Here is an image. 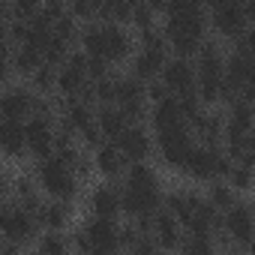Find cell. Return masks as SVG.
Instances as JSON below:
<instances>
[{
	"mask_svg": "<svg viewBox=\"0 0 255 255\" xmlns=\"http://www.w3.org/2000/svg\"><path fill=\"white\" fill-rule=\"evenodd\" d=\"M114 144H117V150L123 153V159L129 165L132 162H147V156L153 153V138H150V132L141 123H129Z\"/></svg>",
	"mask_w": 255,
	"mask_h": 255,
	"instance_id": "7c38bea8",
	"label": "cell"
},
{
	"mask_svg": "<svg viewBox=\"0 0 255 255\" xmlns=\"http://www.w3.org/2000/svg\"><path fill=\"white\" fill-rule=\"evenodd\" d=\"M129 255H162V252H159V249L150 243V237H141V240H138V243L129 249Z\"/></svg>",
	"mask_w": 255,
	"mask_h": 255,
	"instance_id": "f546056e",
	"label": "cell"
},
{
	"mask_svg": "<svg viewBox=\"0 0 255 255\" xmlns=\"http://www.w3.org/2000/svg\"><path fill=\"white\" fill-rule=\"evenodd\" d=\"M93 120H96V126H99V132H102L105 141H117L123 135V129L129 126V120L123 117V111L117 105H99Z\"/></svg>",
	"mask_w": 255,
	"mask_h": 255,
	"instance_id": "ac0fdd59",
	"label": "cell"
},
{
	"mask_svg": "<svg viewBox=\"0 0 255 255\" xmlns=\"http://www.w3.org/2000/svg\"><path fill=\"white\" fill-rule=\"evenodd\" d=\"M69 42L66 39H60L57 33H51L48 39H45V45H42V63H51V66H60L63 60H66V54H69Z\"/></svg>",
	"mask_w": 255,
	"mask_h": 255,
	"instance_id": "d4e9b609",
	"label": "cell"
},
{
	"mask_svg": "<svg viewBox=\"0 0 255 255\" xmlns=\"http://www.w3.org/2000/svg\"><path fill=\"white\" fill-rule=\"evenodd\" d=\"M162 36L165 45L174 51L171 57L192 60L207 36V9L195 0H168V3H162Z\"/></svg>",
	"mask_w": 255,
	"mask_h": 255,
	"instance_id": "6da1fadb",
	"label": "cell"
},
{
	"mask_svg": "<svg viewBox=\"0 0 255 255\" xmlns=\"http://www.w3.org/2000/svg\"><path fill=\"white\" fill-rule=\"evenodd\" d=\"M39 63H42V54L36 48H30V45H15L12 48V72L30 78L39 69Z\"/></svg>",
	"mask_w": 255,
	"mask_h": 255,
	"instance_id": "44dd1931",
	"label": "cell"
},
{
	"mask_svg": "<svg viewBox=\"0 0 255 255\" xmlns=\"http://www.w3.org/2000/svg\"><path fill=\"white\" fill-rule=\"evenodd\" d=\"M9 192H12V177H9L3 168H0V201H3Z\"/></svg>",
	"mask_w": 255,
	"mask_h": 255,
	"instance_id": "4dcf8cb0",
	"label": "cell"
},
{
	"mask_svg": "<svg viewBox=\"0 0 255 255\" xmlns=\"http://www.w3.org/2000/svg\"><path fill=\"white\" fill-rule=\"evenodd\" d=\"M36 255H72L63 231H45L36 243Z\"/></svg>",
	"mask_w": 255,
	"mask_h": 255,
	"instance_id": "cb8c5ba5",
	"label": "cell"
},
{
	"mask_svg": "<svg viewBox=\"0 0 255 255\" xmlns=\"http://www.w3.org/2000/svg\"><path fill=\"white\" fill-rule=\"evenodd\" d=\"M54 78H57V66L39 63V69L30 75V90H33V96H51V93H54Z\"/></svg>",
	"mask_w": 255,
	"mask_h": 255,
	"instance_id": "603a6c76",
	"label": "cell"
},
{
	"mask_svg": "<svg viewBox=\"0 0 255 255\" xmlns=\"http://www.w3.org/2000/svg\"><path fill=\"white\" fill-rule=\"evenodd\" d=\"M225 183L234 192H249L252 189V162H231V171H228Z\"/></svg>",
	"mask_w": 255,
	"mask_h": 255,
	"instance_id": "484cf974",
	"label": "cell"
},
{
	"mask_svg": "<svg viewBox=\"0 0 255 255\" xmlns=\"http://www.w3.org/2000/svg\"><path fill=\"white\" fill-rule=\"evenodd\" d=\"M204 201L216 210V213H225L234 201H237V192L225 183V180H210V189H207V195H204Z\"/></svg>",
	"mask_w": 255,
	"mask_h": 255,
	"instance_id": "7402d4cb",
	"label": "cell"
},
{
	"mask_svg": "<svg viewBox=\"0 0 255 255\" xmlns=\"http://www.w3.org/2000/svg\"><path fill=\"white\" fill-rule=\"evenodd\" d=\"M207 9V27H213L219 36L225 39H237L246 33L249 21H246V12H243V0H216V3L204 6Z\"/></svg>",
	"mask_w": 255,
	"mask_h": 255,
	"instance_id": "8992f818",
	"label": "cell"
},
{
	"mask_svg": "<svg viewBox=\"0 0 255 255\" xmlns=\"http://www.w3.org/2000/svg\"><path fill=\"white\" fill-rule=\"evenodd\" d=\"M0 255H21V246H15L9 240H0Z\"/></svg>",
	"mask_w": 255,
	"mask_h": 255,
	"instance_id": "1f68e13d",
	"label": "cell"
},
{
	"mask_svg": "<svg viewBox=\"0 0 255 255\" xmlns=\"http://www.w3.org/2000/svg\"><path fill=\"white\" fill-rule=\"evenodd\" d=\"M33 90L24 84H9L0 90V120H27L33 114Z\"/></svg>",
	"mask_w": 255,
	"mask_h": 255,
	"instance_id": "8fae6325",
	"label": "cell"
},
{
	"mask_svg": "<svg viewBox=\"0 0 255 255\" xmlns=\"http://www.w3.org/2000/svg\"><path fill=\"white\" fill-rule=\"evenodd\" d=\"M78 138H81V144L84 147H90V150H96L105 138H102V132H99V126H96V120L90 123V126H84V129L78 132Z\"/></svg>",
	"mask_w": 255,
	"mask_h": 255,
	"instance_id": "83f0119b",
	"label": "cell"
},
{
	"mask_svg": "<svg viewBox=\"0 0 255 255\" xmlns=\"http://www.w3.org/2000/svg\"><path fill=\"white\" fill-rule=\"evenodd\" d=\"M177 255H219L213 240H204V237H186L177 249Z\"/></svg>",
	"mask_w": 255,
	"mask_h": 255,
	"instance_id": "4316f807",
	"label": "cell"
},
{
	"mask_svg": "<svg viewBox=\"0 0 255 255\" xmlns=\"http://www.w3.org/2000/svg\"><path fill=\"white\" fill-rule=\"evenodd\" d=\"M90 216L99 219H117L120 216V189L111 180H102L90 189Z\"/></svg>",
	"mask_w": 255,
	"mask_h": 255,
	"instance_id": "5bb4252c",
	"label": "cell"
},
{
	"mask_svg": "<svg viewBox=\"0 0 255 255\" xmlns=\"http://www.w3.org/2000/svg\"><path fill=\"white\" fill-rule=\"evenodd\" d=\"M147 117H150L153 132H162V129H171V126L186 123V120H183V114H180V108H177V99H174L171 93H168L165 99L153 102V105L147 108Z\"/></svg>",
	"mask_w": 255,
	"mask_h": 255,
	"instance_id": "e0dca14e",
	"label": "cell"
},
{
	"mask_svg": "<svg viewBox=\"0 0 255 255\" xmlns=\"http://www.w3.org/2000/svg\"><path fill=\"white\" fill-rule=\"evenodd\" d=\"M6 39V18H0V42Z\"/></svg>",
	"mask_w": 255,
	"mask_h": 255,
	"instance_id": "d6a6232c",
	"label": "cell"
},
{
	"mask_svg": "<svg viewBox=\"0 0 255 255\" xmlns=\"http://www.w3.org/2000/svg\"><path fill=\"white\" fill-rule=\"evenodd\" d=\"M123 189H120V213H126L129 219L138 216H150L153 210L162 207V180L156 174L153 165L147 162H132L126 165L123 174Z\"/></svg>",
	"mask_w": 255,
	"mask_h": 255,
	"instance_id": "7a4b0ae2",
	"label": "cell"
},
{
	"mask_svg": "<svg viewBox=\"0 0 255 255\" xmlns=\"http://www.w3.org/2000/svg\"><path fill=\"white\" fill-rule=\"evenodd\" d=\"M252 231H255L252 204L243 201V198H237V201L222 213V237L231 243V252L246 255L249 246H252Z\"/></svg>",
	"mask_w": 255,
	"mask_h": 255,
	"instance_id": "5b68a950",
	"label": "cell"
},
{
	"mask_svg": "<svg viewBox=\"0 0 255 255\" xmlns=\"http://www.w3.org/2000/svg\"><path fill=\"white\" fill-rule=\"evenodd\" d=\"M78 48L87 57H99L105 63H117L126 60L135 48V36L129 33V27L123 24H108V21H90L81 24L78 30Z\"/></svg>",
	"mask_w": 255,
	"mask_h": 255,
	"instance_id": "3957f363",
	"label": "cell"
},
{
	"mask_svg": "<svg viewBox=\"0 0 255 255\" xmlns=\"http://www.w3.org/2000/svg\"><path fill=\"white\" fill-rule=\"evenodd\" d=\"M150 243L159 249V252H177L180 243H183V228L180 222L168 213V210H153L150 213V231H147Z\"/></svg>",
	"mask_w": 255,
	"mask_h": 255,
	"instance_id": "30bf717a",
	"label": "cell"
},
{
	"mask_svg": "<svg viewBox=\"0 0 255 255\" xmlns=\"http://www.w3.org/2000/svg\"><path fill=\"white\" fill-rule=\"evenodd\" d=\"M159 84L171 96H177L183 90H192L195 87V66H192V60H186V57H165L162 72H159Z\"/></svg>",
	"mask_w": 255,
	"mask_h": 255,
	"instance_id": "4fadbf2b",
	"label": "cell"
},
{
	"mask_svg": "<svg viewBox=\"0 0 255 255\" xmlns=\"http://www.w3.org/2000/svg\"><path fill=\"white\" fill-rule=\"evenodd\" d=\"M12 75V45L3 39L0 42V81H6Z\"/></svg>",
	"mask_w": 255,
	"mask_h": 255,
	"instance_id": "f1b7e54d",
	"label": "cell"
},
{
	"mask_svg": "<svg viewBox=\"0 0 255 255\" xmlns=\"http://www.w3.org/2000/svg\"><path fill=\"white\" fill-rule=\"evenodd\" d=\"M51 147H54V117L30 114L24 120V150L39 162L51 156Z\"/></svg>",
	"mask_w": 255,
	"mask_h": 255,
	"instance_id": "9c48e42d",
	"label": "cell"
},
{
	"mask_svg": "<svg viewBox=\"0 0 255 255\" xmlns=\"http://www.w3.org/2000/svg\"><path fill=\"white\" fill-rule=\"evenodd\" d=\"M33 219L45 231H63L66 222H69V204H63V201H42V207L36 210Z\"/></svg>",
	"mask_w": 255,
	"mask_h": 255,
	"instance_id": "ffe728a7",
	"label": "cell"
},
{
	"mask_svg": "<svg viewBox=\"0 0 255 255\" xmlns=\"http://www.w3.org/2000/svg\"><path fill=\"white\" fill-rule=\"evenodd\" d=\"M36 219L15 201H3L0 204V234L3 240L15 243V246H24V243H33L36 240Z\"/></svg>",
	"mask_w": 255,
	"mask_h": 255,
	"instance_id": "52a82bcc",
	"label": "cell"
},
{
	"mask_svg": "<svg viewBox=\"0 0 255 255\" xmlns=\"http://www.w3.org/2000/svg\"><path fill=\"white\" fill-rule=\"evenodd\" d=\"M0 153L18 159L24 150V123L21 120H0Z\"/></svg>",
	"mask_w": 255,
	"mask_h": 255,
	"instance_id": "d6986e66",
	"label": "cell"
},
{
	"mask_svg": "<svg viewBox=\"0 0 255 255\" xmlns=\"http://www.w3.org/2000/svg\"><path fill=\"white\" fill-rule=\"evenodd\" d=\"M90 162H93V168H96L105 180H111V183H114L117 177H123V174H126V165H129V162L123 159V153L117 150L114 141H102V144L93 150V159H90Z\"/></svg>",
	"mask_w": 255,
	"mask_h": 255,
	"instance_id": "9a60e30c",
	"label": "cell"
},
{
	"mask_svg": "<svg viewBox=\"0 0 255 255\" xmlns=\"http://www.w3.org/2000/svg\"><path fill=\"white\" fill-rule=\"evenodd\" d=\"M165 51H150V48H138L135 54H132V78H138L141 84H150V81H156L159 78V72H162V63H165Z\"/></svg>",
	"mask_w": 255,
	"mask_h": 255,
	"instance_id": "2e32d148",
	"label": "cell"
},
{
	"mask_svg": "<svg viewBox=\"0 0 255 255\" xmlns=\"http://www.w3.org/2000/svg\"><path fill=\"white\" fill-rule=\"evenodd\" d=\"M156 147H159V159H162V165L180 171L186 153L195 147V135H192V129H189L186 123H180V126H171V129L156 132Z\"/></svg>",
	"mask_w": 255,
	"mask_h": 255,
	"instance_id": "ba28073f",
	"label": "cell"
},
{
	"mask_svg": "<svg viewBox=\"0 0 255 255\" xmlns=\"http://www.w3.org/2000/svg\"><path fill=\"white\" fill-rule=\"evenodd\" d=\"M33 177H36L39 189L51 195V201H63V204H69V201L78 198V177H75L60 159H54V156L39 159Z\"/></svg>",
	"mask_w": 255,
	"mask_h": 255,
	"instance_id": "277c9868",
	"label": "cell"
}]
</instances>
